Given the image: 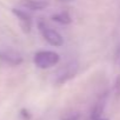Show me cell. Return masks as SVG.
Here are the masks:
<instances>
[{"label":"cell","mask_w":120,"mask_h":120,"mask_svg":"<svg viewBox=\"0 0 120 120\" xmlns=\"http://www.w3.org/2000/svg\"><path fill=\"white\" fill-rule=\"evenodd\" d=\"M20 6L31 11H40L48 6L46 0H20Z\"/></svg>","instance_id":"obj_6"},{"label":"cell","mask_w":120,"mask_h":120,"mask_svg":"<svg viewBox=\"0 0 120 120\" xmlns=\"http://www.w3.org/2000/svg\"><path fill=\"white\" fill-rule=\"evenodd\" d=\"M52 20L60 24V25H68L72 22V18L70 15V13L67 11H63V12H59L52 15Z\"/></svg>","instance_id":"obj_7"},{"label":"cell","mask_w":120,"mask_h":120,"mask_svg":"<svg viewBox=\"0 0 120 120\" xmlns=\"http://www.w3.org/2000/svg\"><path fill=\"white\" fill-rule=\"evenodd\" d=\"M12 13L18 19L21 30L25 33H30L31 30H32V18H31V15L27 12H25L22 10H18V8H12Z\"/></svg>","instance_id":"obj_5"},{"label":"cell","mask_w":120,"mask_h":120,"mask_svg":"<svg viewBox=\"0 0 120 120\" xmlns=\"http://www.w3.org/2000/svg\"><path fill=\"white\" fill-rule=\"evenodd\" d=\"M92 120H108V119H105V118L100 116V118H97V119H92Z\"/></svg>","instance_id":"obj_12"},{"label":"cell","mask_w":120,"mask_h":120,"mask_svg":"<svg viewBox=\"0 0 120 120\" xmlns=\"http://www.w3.org/2000/svg\"><path fill=\"white\" fill-rule=\"evenodd\" d=\"M105 101H106L105 97L100 98V99L97 101V104H95V105L93 106V108H92L91 120H92V119H97V118L102 116V112H104V108H105Z\"/></svg>","instance_id":"obj_8"},{"label":"cell","mask_w":120,"mask_h":120,"mask_svg":"<svg viewBox=\"0 0 120 120\" xmlns=\"http://www.w3.org/2000/svg\"><path fill=\"white\" fill-rule=\"evenodd\" d=\"M79 70V64L77 60H71L70 63L65 64L61 68H59V71L55 73V84L63 85L70 79L74 78L75 74L78 73Z\"/></svg>","instance_id":"obj_3"},{"label":"cell","mask_w":120,"mask_h":120,"mask_svg":"<svg viewBox=\"0 0 120 120\" xmlns=\"http://www.w3.org/2000/svg\"><path fill=\"white\" fill-rule=\"evenodd\" d=\"M113 91H114V95H115V98L119 99V98H120V75H118L116 79H115Z\"/></svg>","instance_id":"obj_9"},{"label":"cell","mask_w":120,"mask_h":120,"mask_svg":"<svg viewBox=\"0 0 120 120\" xmlns=\"http://www.w3.org/2000/svg\"><path fill=\"white\" fill-rule=\"evenodd\" d=\"M118 63L120 65V47H119V51H118Z\"/></svg>","instance_id":"obj_11"},{"label":"cell","mask_w":120,"mask_h":120,"mask_svg":"<svg viewBox=\"0 0 120 120\" xmlns=\"http://www.w3.org/2000/svg\"><path fill=\"white\" fill-rule=\"evenodd\" d=\"M0 60L8 65H12V66H18L22 63V56L20 53H18L17 51L14 49H3L0 51Z\"/></svg>","instance_id":"obj_4"},{"label":"cell","mask_w":120,"mask_h":120,"mask_svg":"<svg viewBox=\"0 0 120 120\" xmlns=\"http://www.w3.org/2000/svg\"><path fill=\"white\" fill-rule=\"evenodd\" d=\"M60 61V55L54 51H38L34 54L33 63L38 68L46 70L58 65Z\"/></svg>","instance_id":"obj_1"},{"label":"cell","mask_w":120,"mask_h":120,"mask_svg":"<svg viewBox=\"0 0 120 120\" xmlns=\"http://www.w3.org/2000/svg\"><path fill=\"white\" fill-rule=\"evenodd\" d=\"M38 27H39V31L41 33V35L44 37V39L52 46L54 47H60L64 45V38L61 37V34H60L58 31L51 28L49 26L46 25L45 21L40 20L39 24H38Z\"/></svg>","instance_id":"obj_2"},{"label":"cell","mask_w":120,"mask_h":120,"mask_svg":"<svg viewBox=\"0 0 120 120\" xmlns=\"http://www.w3.org/2000/svg\"><path fill=\"white\" fill-rule=\"evenodd\" d=\"M63 120H79V113H75V112L66 113L63 116Z\"/></svg>","instance_id":"obj_10"}]
</instances>
